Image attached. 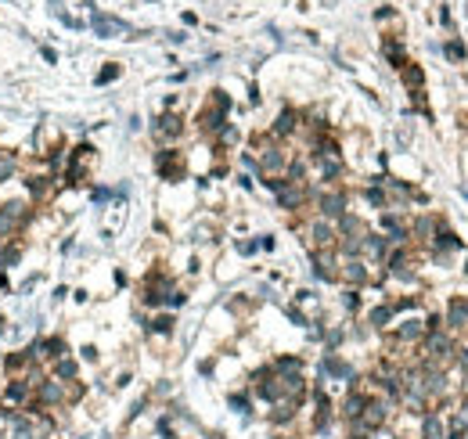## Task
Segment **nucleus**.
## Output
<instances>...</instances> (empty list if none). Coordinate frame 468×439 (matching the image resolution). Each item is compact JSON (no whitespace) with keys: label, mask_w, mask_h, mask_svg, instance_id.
I'll return each mask as SVG.
<instances>
[{"label":"nucleus","mask_w":468,"mask_h":439,"mask_svg":"<svg viewBox=\"0 0 468 439\" xmlns=\"http://www.w3.org/2000/svg\"><path fill=\"white\" fill-rule=\"evenodd\" d=\"M421 439H446V425H443V417H439V414H429V417H425V425H421Z\"/></svg>","instance_id":"ddd939ff"},{"label":"nucleus","mask_w":468,"mask_h":439,"mask_svg":"<svg viewBox=\"0 0 468 439\" xmlns=\"http://www.w3.org/2000/svg\"><path fill=\"white\" fill-rule=\"evenodd\" d=\"M0 216H4L8 223H15L18 231H22V227H26V223L36 216V209H33L26 198H8L4 205H0Z\"/></svg>","instance_id":"7ed1b4c3"},{"label":"nucleus","mask_w":468,"mask_h":439,"mask_svg":"<svg viewBox=\"0 0 468 439\" xmlns=\"http://www.w3.org/2000/svg\"><path fill=\"white\" fill-rule=\"evenodd\" d=\"M0 331H4V317H0Z\"/></svg>","instance_id":"412c9836"},{"label":"nucleus","mask_w":468,"mask_h":439,"mask_svg":"<svg viewBox=\"0 0 468 439\" xmlns=\"http://www.w3.org/2000/svg\"><path fill=\"white\" fill-rule=\"evenodd\" d=\"M306 234H310V248L313 253H325V248H335L338 234H335V223L325 220V216H317L310 227H306Z\"/></svg>","instance_id":"f03ea898"},{"label":"nucleus","mask_w":468,"mask_h":439,"mask_svg":"<svg viewBox=\"0 0 468 439\" xmlns=\"http://www.w3.org/2000/svg\"><path fill=\"white\" fill-rule=\"evenodd\" d=\"M295 127H299V115H295V112H281L278 122H274V137H292Z\"/></svg>","instance_id":"4468645a"},{"label":"nucleus","mask_w":468,"mask_h":439,"mask_svg":"<svg viewBox=\"0 0 468 439\" xmlns=\"http://www.w3.org/2000/svg\"><path fill=\"white\" fill-rule=\"evenodd\" d=\"M116 76H119V65H109V69L98 76V83H109V79H116Z\"/></svg>","instance_id":"aec40b11"},{"label":"nucleus","mask_w":468,"mask_h":439,"mask_svg":"<svg viewBox=\"0 0 468 439\" xmlns=\"http://www.w3.org/2000/svg\"><path fill=\"white\" fill-rule=\"evenodd\" d=\"M18 260H22V245H15V241H8L4 248H0V266H4V270H8V266H15Z\"/></svg>","instance_id":"dca6fc26"},{"label":"nucleus","mask_w":468,"mask_h":439,"mask_svg":"<svg viewBox=\"0 0 468 439\" xmlns=\"http://www.w3.org/2000/svg\"><path fill=\"white\" fill-rule=\"evenodd\" d=\"M152 331H159V335H169V331H173V317H166V313H162V317H155V321H152Z\"/></svg>","instance_id":"a211bd4d"},{"label":"nucleus","mask_w":468,"mask_h":439,"mask_svg":"<svg viewBox=\"0 0 468 439\" xmlns=\"http://www.w3.org/2000/svg\"><path fill=\"white\" fill-rule=\"evenodd\" d=\"M61 357H65V339H58V335L40 339V360L54 364V360H61Z\"/></svg>","instance_id":"9d476101"},{"label":"nucleus","mask_w":468,"mask_h":439,"mask_svg":"<svg viewBox=\"0 0 468 439\" xmlns=\"http://www.w3.org/2000/svg\"><path fill=\"white\" fill-rule=\"evenodd\" d=\"M393 310H396V306H389V303L378 306V310H371V324H375V328H386L389 317H393Z\"/></svg>","instance_id":"f3484780"},{"label":"nucleus","mask_w":468,"mask_h":439,"mask_svg":"<svg viewBox=\"0 0 468 439\" xmlns=\"http://www.w3.org/2000/svg\"><path fill=\"white\" fill-rule=\"evenodd\" d=\"M317 213H321L325 220H338L346 213V191H338V187L335 191H325L321 198H317Z\"/></svg>","instance_id":"20e7f679"},{"label":"nucleus","mask_w":468,"mask_h":439,"mask_svg":"<svg viewBox=\"0 0 468 439\" xmlns=\"http://www.w3.org/2000/svg\"><path fill=\"white\" fill-rule=\"evenodd\" d=\"M29 404H33V385L26 378H11L4 392H0V407L4 410H26Z\"/></svg>","instance_id":"f257e3e1"},{"label":"nucleus","mask_w":468,"mask_h":439,"mask_svg":"<svg viewBox=\"0 0 468 439\" xmlns=\"http://www.w3.org/2000/svg\"><path fill=\"white\" fill-rule=\"evenodd\" d=\"M231 407H234V410H245V414H249V396H231Z\"/></svg>","instance_id":"6ab92c4d"},{"label":"nucleus","mask_w":468,"mask_h":439,"mask_svg":"<svg viewBox=\"0 0 468 439\" xmlns=\"http://www.w3.org/2000/svg\"><path fill=\"white\" fill-rule=\"evenodd\" d=\"M364 407H368V392H360V389H350V396L343 400V422H357L360 414H364Z\"/></svg>","instance_id":"1a4fd4ad"},{"label":"nucleus","mask_w":468,"mask_h":439,"mask_svg":"<svg viewBox=\"0 0 468 439\" xmlns=\"http://www.w3.org/2000/svg\"><path fill=\"white\" fill-rule=\"evenodd\" d=\"M313 266L321 281H338V253L335 248H325V253H313Z\"/></svg>","instance_id":"423d86ee"},{"label":"nucleus","mask_w":468,"mask_h":439,"mask_svg":"<svg viewBox=\"0 0 468 439\" xmlns=\"http://www.w3.org/2000/svg\"><path fill=\"white\" fill-rule=\"evenodd\" d=\"M338 281H346L350 288L368 285V263L364 260H346L343 266H338Z\"/></svg>","instance_id":"0eeeda50"},{"label":"nucleus","mask_w":468,"mask_h":439,"mask_svg":"<svg viewBox=\"0 0 468 439\" xmlns=\"http://www.w3.org/2000/svg\"><path fill=\"white\" fill-rule=\"evenodd\" d=\"M15 170H18V159L11 152H0V184L15 180Z\"/></svg>","instance_id":"2eb2a0df"},{"label":"nucleus","mask_w":468,"mask_h":439,"mask_svg":"<svg viewBox=\"0 0 468 439\" xmlns=\"http://www.w3.org/2000/svg\"><path fill=\"white\" fill-rule=\"evenodd\" d=\"M155 166H159V177H166V180H180V177H184V159H180V152H177V148L159 152Z\"/></svg>","instance_id":"39448f33"},{"label":"nucleus","mask_w":468,"mask_h":439,"mask_svg":"<svg viewBox=\"0 0 468 439\" xmlns=\"http://www.w3.org/2000/svg\"><path fill=\"white\" fill-rule=\"evenodd\" d=\"M155 134H159L162 141H173V137H180V134H184V122H180V115H173V112H169V115H162V119L155 122Z\"/></svg>","instance_id":"9b49d317"},{"label":"nucleus","mask_w":468,"mask_h":439,"mask_svg":"<svg viewBox=\"0 0 468 439\" xmlns=\"http://www.w3.org/2000/svg\"><path fill=\"white\" fill-rule=\"evenodd\" d=\"M76 374H79V364L72 360V357H61V360H54V378L58 382H76Z\"/></svg>","instance_id":"f8f14e48"},{"label":"nucleus","mask_w":468,"mask_h":439,"mask_svg":"<svg viewBox=\"0 0 468 439\" xmlns=\"http://www.w3.org/2000/svg\"><path fill=\"white\" fill-rule=\"evenodd\" d=\"M26 187H29V195L36 198V202H44V198H51L54 195V177L44 170V173H33V177H26Z\"/></svg>","instance_id":"6e6552de"}]
</instances>
